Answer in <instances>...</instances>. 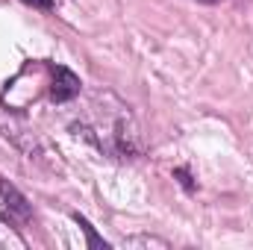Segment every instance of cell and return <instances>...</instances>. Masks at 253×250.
<instances>
[{"label": "cell", "mask_w": 253, "mask_h": 250, "mask_svg": "<svg viewBox=\"0 0 253 250\" xmlns=\"http://www.w3.org/2000/svg\"><path fill=\"white\" fill-rule=\"evenodd\" d=\"M177 177H180V183H183V186L189 188V191L194 188V186H191V180H189V171H183V168H180V171H177Z\"/></svg>", "instance_id": "obj_7"}, {"label": "cell", "mask_w": 253, "mask_h": 250, "mask_svg": "<svg viewBox=\"0 0 253 250\" xmlns=\"http://www.w3.org/2000/svg\"><path fill=\"white\" fill-rule=\"evenodd\" d=\"M80 77L65 68V65H50V100L53 103H68L80 94Z\"/></svg>", "instance_id": "obj_3"}, {"label": "cell", "mask_w": 253, "mask_h": 250, "mask_svg": "<svg viewBox=\"0 0 253 250\" xmlns=\"http://www.w3.org/2000/svg\"><path fill=\"white\" fill-rule=\"evenodd\" d=\"M0 215H3V221L15 224V230H24V227L33 224V206H30V200L12 186L9 180H3V177H0Z\"/></svg>", "instance_id": "obj_2"}, {"label": "cell", "mask_w": 253, "mask_h": 250, "mask_svg": "<svg viewBox=\"0 0 253 250\" xmlns=\"http://www.w3.org/2000/svg\"><path fill=\"white\" fill-rule=\"evenodd\" d=\"M74 129L83 138H88L97 150H103V153H109L115 159H132V156H138L144 150L126 106H115V112L103 109V118L80 121V124H74Z\"/></svg>", "instance_id": "obj_1"}, {"label": "cell", "mask_w": 253, "mask_h": 250, "mask_svg": "<svg viewBox=\"0 0 253 250\" xmlns=\"http://www.w3.org/2000/svg\"><path fill=\"white\" fill-rule=\"evenodd\" d=\"M74 221H77V224L83 227V233H85V239H88V248H103V250L109 248V245H106V242H103V239H100V236L94 233V227H91V224H88V221H85L83 215H74Z\"/></svg>", "instance_id": "obj_4"}, {"label": "cell", "mask_w": 253, "mask_h": 250, "mask_svg": "<svg viewBox=\"0 0 253 250\" xmlns=\"http://www.w3.org/2000/svg\"><path fill=\"white\" fill-rule=\"evenodd\" d=\"M21 3H27V6H33V9H44V12H50L56 3L53 0H21Z\"/></svg>", "instance_id": "obj_5"}, {"label": "cell", "mask_w": 253, "mask_h": 250, "mask_svg": "<svg viewBox=\"0 0 253 250\" xmlns=\"http://www.w3.org/2000/svg\"><path fill=\"white\" fill-rule=\"evenodd\" d=\"M129 245H165L159 239H129Z\"/></svg>", "instance_id": "obj_6"}, {"label": "cell", "mask_w": 253, "mask_h": 250, "mask_svg": "<svg viewBox=\"0 0 253 250\" xmlns=\"http://www.w3.org/2000/svg\"><path fill=\"white\" fill-rule=\"evenodd\" d=\"M197 3H206V6H215V3H224V0H197Z\"/></svg>", "instance_id": "obj_8"}]
</instances>
